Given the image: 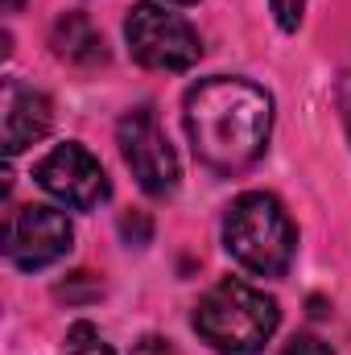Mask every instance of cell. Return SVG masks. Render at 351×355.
I'll list each match as a JSON object with an SVG mask.
<instances>
[{"label":"cell","instance_id":"cell-1","mask_svg":"<svg viewBox=\"0 0 351 355\" xmlns=\"http://www.w3.org/2000/svg\"><path fill=\"white\" fill-rule=\"evenodd\" d=\"M273 128V99L248 79H203L186 95V132L194 157L219 174L261 162Z\"/></svg>","mask_w":351,"mask_h":355},{"label":"cell","instance_id":"cell-2","mask_svg":"<svg viewBox=\"0 0 351 355\" xmlns=\"http://www.w3.org/2000/svg\"><path fill=\"white\" fill-rule=\"evenodd\" d=\"M277 322H281L277 302L236 277L207 289L194 306V331L219 355H261Z\"/></svg>","mask_w":351,"mask_h":355},{"label":"cell","instance_id":"cell-3","mask_svg":"<svg viewBox=\"0 0 351 355\" xmlns=\"http://www.w3.org/2000/svg\"><path fill=\"white\" fill-rule=\"evenodd\" d=\"M223 244L228 252L257 277H281L289 261H293V248H298V232L285 215V207L273 198V194H240L223 219Z\"/></svg>","mask_w":351,"mask_h":355},{"label":"cell","instance_id":"cell-4","mask_svg":"<svg viewBox=\"0 0 351 355\" xmlns=\"http://www.w3.org/2000/svg\"><path fill=\"white\" fill-rule=\"evenodd\" d=\"M124 37H128L132 58L149 71H190L203 54V42L190 29V21L149 0L128 8Z\"/></svg>","mask_w":351,"mask_h":355},{"label":"cell","instance_id":"cell-5","mask_svg":"<svg viewBox=\"0 0 351 355\" xmlns=\"http://www.w3.org/2000/svg\"><path fill=\"white\" fill-rule=\"evenodd\" d=\"M116 145L124 153V166L132 170L137 186L153 198H166L178 186V157L170 137L162 132L157 116L149 107H137L128 112L120 124H116Z\"/></svg>","mask_w":351,"mask_h":355},{"label":"cell","instance_id":"cell-6","mask_svg":"<svg viewBox=\"0 0 351 355\" xmlns=\"http://www.w3.org/2000/svg\"><path fill=\"white\" fill-rule=\"evenodd\" d=\"M71 240H75V227L62 211L21 207L4 227V257L21 272H37V268L62 261L71 252Z\"/></svg>","mask_w":351,"mask_h":355},{"label":"cell","instance_id":"cell-7","mask_svg":"<svg viewBox=\"0 0 351 355\" xmlns=\"http://www.w3.org/2000/svg\"><path fill=\"white\" fill-rule=\"evenodd\" d=\"M37 186L46 190V194H54L58 202H67V207H75V211H91V207H99L103 198H108V174H103V166L91 157L83 145H75V141H67V145H58L37 170Z\"/></svg>","mask_w":351,"mask_h":355},{"label":"cell","instance_id":"cell-8","mask_svg":"<svg viewBox=\"0 0 351 355\" xmlns=\"http://www.w3.org/2000/svg\"><path fill=\"white\" fill-rule=\"evenodd\" d=\"M54 124V107L37 87L21 83V79H4V124H0V141L4 153L17 157L21 149H29L33 141H42Z\"/></svg>","mask_w":351,"mask_h":355},{"label":"cell","instance_id":"cell-9","mask_svg":"<svg viewBox=\"0 0 351 355\" xmlns=\"http://www.w3.org/2000/svg\"><path fill=\"white\" fill-rule=\"evenodd\" d=\"M50 46L62 62L71 67H103L108 62V46H103V33L91 25V17L83 12H62L54 25H50Z\"/></svg>","mask_w":351,"mask_h":355},{"label":"cell","instance_id":"cell-10","mask_svg":"<svg viewBox=\"0 0 351 355\" xmlns=\"http://www.w3.org/2000/svg\"><path fill=\"white\" fill-rule=\"evenodd\" d=\"M67 355H112V347L99 339V331L91 322H75L67 335Z\"/></svg>","mask_w":351,"mask_h":355},{"label":"cell","instance_id":"cell-11","mask_svg":"<svg viewBox=\"0 0 351 355\" xmlns=\"http://www.w3.org/2000/svg\"><path fill=\"white\" fill-rule=\"evenodd\" d=\"M268 8H273V17H277V25H281L285 33H293V29L302 25V12H306V0H268Z\"/></svg>","mask_w":351,"mask_h":355},{"label":"cell","instance_id":"cell-12","mask_svg":"<svg viewBox=\"0 0 351 355\" xmlns=\"http://www.w3.org/2000/svg\"><path fill=\"white\" fill-rule=\"evenodd\" d=\"M281 355H335L323 339H314V335H298V339H289L285 343V352Z\"/></svg>","mask_w":351,"mask_h":355},{"label":"cell","instance_id":"cell-13","mask_svg":"<svg viewBox=\"0 0 351 355\" xmlns=\"http://www.w3.org/2000/svg\"><path fill=\"white\" fill-rule=\"evenodd\" d=\"M132 355H174V352H170V339H162V335H145L141 343H132Z\"/></svg>","mask_w":351,"mask_h":355},{"label":"cell","instance_id":"cell-14","mask_svg":"<svg viewBox=\"0 0 351 355\" xmlns=\"http://www.w3.org/2000/svg\"><path fill=\"white\" fill-rule=\"evenodd\" d=\"M0 4H4V12H17V8H21L25 0H0Z\"/></svg>","mask_w":351,"mask_h":355},{"label":"cell","instance_id":"cell-15","mask_svg":"<svg viewBox=\"0 0 351 355\" xmlns=\"http://www.w3.org/2000/svg\"><path fill=\"white\" fill-rule=\"evenodd\" d=\"M174 4H194V0H174Z\"/></svg>","mask_w":351,"mask_h":355}]
</instances>
